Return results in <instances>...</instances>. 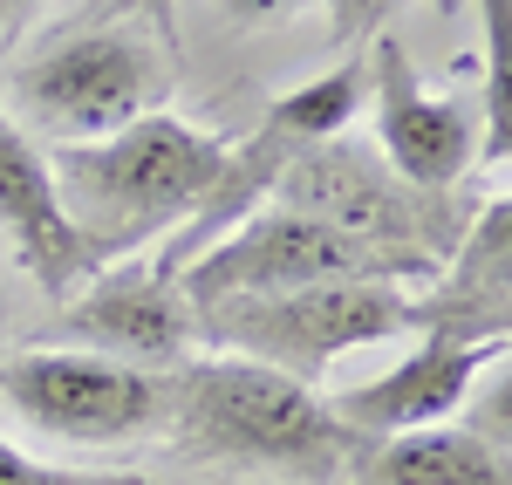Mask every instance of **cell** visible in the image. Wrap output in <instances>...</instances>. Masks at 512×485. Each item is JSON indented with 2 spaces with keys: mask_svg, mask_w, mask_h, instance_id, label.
<instances>
[{
  "mask_svg": "<svg viewBox=\"0 0 512 485\" xmlns=\"http://www.w3.org/2000/svg\"><path fill=\"white\" fill-rule=\"evenodd\" d=\"M226 14L239 21H287V14H301V7H315V0H219Z\"/></svg>",
  "mask_w": 512,
  "mask_h": 485,
  "instance_id": "20",
  "label": "cell"
},
{
  "mask_svg": "<svg viewBox=\"0 0 512 485\" xmlns=\"http://www.w3.org/2000/svg\"><path fill=\"white\" fill-rule=\"evenodd\" d=\"M506 356H512V335H444V328H424V335H410V349L390 369H376L362 383H342L328 404L369 445L376 438H403V431H431V424H451L472 404L485 369L506 363Z\"/></svg>",
  "mask_w": 512,
  "mask_h": 485,
  "instance_id": "10",
  "label": "cell"
},
{
  "mask_svg": "<svg viewBox=\"0 0 512 485\" xmlns=\"http://www.w3.org/2000/svg\"><path fill=\"white\" fill-rule=\"evenodd\" d=\"M369 62V117H376V158L390 164L410 192L451 199V185L478 164V110L424 82L410 48L376 35L362 48Z\"/></svg>",
  "mask_w": 512,
  "mask_h": 485,
  "instance_id": "9",
  "label": "cell"
},
{
  "mask_svg": "<svg viewBox=\"0 0 512 485\" xmlns=\"http://www.w3.org/2000/svg\"><path fill=\"white\" fill-rule=\"evenodd\" d=\"M355 110H369V62H362V55H342L328 76H315V82H301V89H287V96H274L267 117L253 123L239 144H226V164H219L212 192H205L192 219L158 246L151 267L178 281L205 246H219L233 226H246L260 205H274L287 164L301 158L308 144H321V137H342Z\"/></svg>",
  "mask_w": 512,
  "mask_h": 485,
  "instance_id": "5",
  "label": "cell"
},
{
  "mask_svg": "<svg viewBox=\"0 0 512 485\" xmlns=\"http://www.w3.org/2000/svg\"><path fill=\"white\" fill-rule=\"evenodd\" d=\"M349 485H512V451L478 438L472 424H431L376 438L355 458Z\"/></svg>",
  "mask_w": 512,
  "mask_h": 485,
  "instance_id": "14",
  "label": "cell"
},
{
  "mask_svg": "<svg viewBox=\"0 0 512 485\" xmlns=\"http://www.w3.org/2000/svg\"><path fill=\"white\" fill-rule=\"evenodd\" d=\"M0 485H158L144 472H82V465H55V458H35L14 438H0Z\"/></svg>",
  "mask_w": 512,
  "mask_h": 485,
  "instance_id": "16",
  "label": "cell"
},
{
  "mask_svg": "<svg viewBox=\"0 0 512 485\" xmlns=\"http://www.w3.org/2000/svg\"><path fill=\"white\" fill-rule=\"evenodd\" d=\"M164 431L192 465L280 485H349L355 458L369 451L315 383L233 349H198L164 376Z\"/></svg>",
  "mask_w": 512,
  "mask_h": 485,
  "instance_id": "1",
  "label": "cell"
},
{
  "mask_svg": "<svg viewBox=\"0 0 512 485\" xmlns=\"http://www.w3.org/2000/svg\"><path fill=\"white\" fill-rule=\"evenodd\" d=\"M485 41V103H478V158L512 164V0H478Z\"/></svg>",
  "mask_w": 512,
  "mask_h": 485,
  "instance_id": "15",
  "label": "cell"
},
{
  "mask_svg": "<svg viewBox=\"0 0 512 485\" xmlns=\"http://www.w3.org/2000/svg\"><path fill=\"white\" fill-rule=\"evenodd\" d=\"M0 240L14 246V260L28 267V281L48 301H69L96 274V260L82 253L76 226H69V212L55 199L48 151L7 110H0Z\"/></svg>",
  "mask_w": 512,
  "mask_h": 485,
  "instance_id": "12",
  "label": "cell"
},
{
  "mask_svg": "<svg viewBox=\"0 0 512 485\" xmlns=\"http://www.w3.org/2000/svg\"><path fill=\"white\" fill-rule=\"evenodd\" d=\"M512 335V192L485 199L458 233L444 274L417 294V335Z\"/></svg>",
  "mask_w": 512,
  "mask_h": 485,
  "instance_id": "13",
  "label": "cell"
},
{
  "mask_svg": "<svg viewBox=\"0 0 512 485\" xmlns=\"http://www.w3.org/2000/svg\"><path fill=\"white\" fill-rule=\"evenodd\" d=\"M226 164V137L205 123L178 117V110H151V117L123 123L117 137L96 144H55V199L76 226L82 253L103 267H117L151 240H171L198 199L212 192Z\"/></svg>",
  "mask_w": 512,
  "mask_h": 485,
  "instance_id": "2",
  "label": "cell"
},
{
  "mask_svg": "<svg viewBox=\"0 0 512 485\" xmlns=\"http://www.w3.org/2000/svg\"><path fill=\"white\" fill-rule=\"evenodd\" d=\"M465 424H472L478 438H492V445L512 451V356L485 369V383H478L472 404H465Z\"/></svg>",
  "mask_w": 512,
  "mask_h": 485,
  "instance_id": "18",
  "label": "cell"
},
{
  "mask_svg": "<svg viewBox=\"0 0 512 485\" xmlns=\"http://www.w3.org/2000/svg\"><path fill=\"white\" fill-rule=\"evenodd\" d=\"M444 260L417 253V246H383L355 240L328 219L287 212V205H260L246 226H233L219 246H205L192 267L178 274L185 301L198 315L219 301H246V294H294V287L321 281H396V287H431Z\"/></svg>",
  "mask_w": 512,
  "mask_h": 485,
  "instance_id": "3",
  "label": "cell"
},
{
  "mask_svg": "<svg viewBox=\"0 0 512 485\" xmlns=\"http://www.w3.org/2000/svg\"><path fill=\"white\" fill-rule=\"evenodd\" d=\"M396 7H403V0H321L328 35H335V48H349V55H362L376 35H390Z\"/></svg>",
  "mask_w": 512,
  "mask_h": 485,
  "instance_id": "17",
  "label": "cell"
},
{
  "mask_svg": "<svg viewBox=\"0 0 512 485\" xmlns=\"http://www.w3.org/2000/svg\"><path fill=\"white\" fill-rule=\"evenodd\" d=\"M274 205L308 212V219H328V226H342L355 240L417 246V253H431V260H451V246H458V226H451L444 199L410 192L369 144H355L349 130L308 144L301 158L287 164Z\"/></svg>",
  "mask_w": 512,
  "mask_h": 485,
  "instance_id": "8",
  "label": "cell"
},
{
  "mask_svg": "<svg viewBox=\"0 0 512 485\" xmlns=\"http://www.w3.org/2000/svg\"><path fill=\"white\" fill-rule=\"evenodd\" d=\"M171 82H178V55L137 21H123V28H89L28 55L14 69V103L41 137L96 144V137H117L123 123L151 117L171 96Z\"/></svg>",
  "mask_w": 512,
  "mask_h": 485,
  "instance_id": "6",
  "label": "cell"
},
{
  "mask_svg": "<svg viewBox=\"0 0 512 485\" xmlns=\"http://www.w3.org/2000/svg\"><path fill=\"white\" fill-rule=\"evenodd\" d=\"M62 342L137 369H171L198 356L205 335H198V308L171 274H158L151 260H123V267L89 274L62 301Z\"/></svg>",
  "mask_w": 512,
  "mask_h": 485,
  "instance_id": "11",
  "label": "cell"
},
{
  "mask_svg": "<svg viewBox=\"0 0 512 485\" xmlns=\"http://www.w3.org/2000/svg\"><path fill=\"white\" fill-rule=\"evenodd\" d=\"M123 21H137L151 41H164L171 55H178V0H110Z\"/></svg>",
  "mask_w": 512,
  "mask_h": 485,
  "instance_id": "19",
  "label": "cell"
},
{
  "mask_svg": "<svg viewBox=\"0 0 512 485\" xmlns=\"http://www.w3.org/2000/svg\"><path fill=\"white\" fill-rule=\"evenodd\" d=\"M437 7H444V14H451V7H458V0H437Z\"/></svg>",
  "mask_w": 512,
  "mask_h": 485,
  "instance_id": "22",
  "label": "cell"
},
{
  "mask_svg": "<svg viewBox=\"0 0 512 485\" xmlns=\"http://www.w3.org/2000/svg\"><path fill=\"white\" fill-rule=\"evenodd\" d=\"M198 335L212 349L253 356V363L280 369L294 383H321L355 349L417 335V287L321 281V287H294V294H246V301L205 308L198 315Z\"/></svg>",
  "mask_w": 512,
  "mask_h": 485,
  "instance_id": "4",
  "label": "cell"
},
{
  "mask_svg": "<svg viewBox=\"0 0 512 485\" xmlns=\"http://www.w3.org/2000/svg\"><path fill=\"white\" fill-rule=\"evenodd\" d=\"M35 7H41V0H0V48L21 35L28 21H35Z\"/></svg>",
  "mask_w": 512,
  "mask_h": 485,
  "instance_id": "21",
  "label": "cell"
},
{
  "mask_svg": "<svg viewBox=\"0 0 512 485\" xmlns=\"http://www.w3.org/2000/svg\"><path fill=\"white\" fill-rule=\"evenodd\" d=\"M0 404L55 445H130L164 431V369L48 342L0 363Z\"/></svg>",
  "mask_w": 512,
  "mask_h": 485,
  "instance_id": "7",
  "label": "cell"
}]
</instances>
